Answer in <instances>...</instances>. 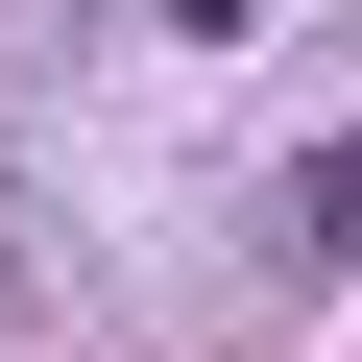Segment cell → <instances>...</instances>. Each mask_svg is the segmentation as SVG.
<instances>
[{
	"instance_id": "cell-1",
	"label": "cell",
	"mask_w": 362,
	"mask_h": 362,
	"mask_svg": "<svg viewBox=\"0 0 362 362\" xmlns=\"http://www.w3.org/2000/svg\"><path fill=\"white\" fill-rule=\"evenodd\" d=\"M194 25H242V0H194Z\"/></svg>"
}]
</instances>
